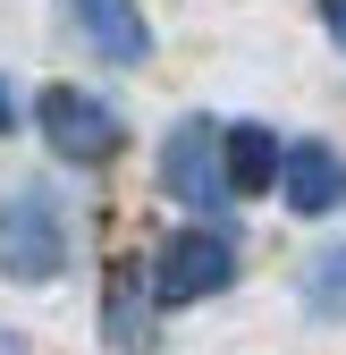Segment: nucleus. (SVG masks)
<instances>
[{"instance_id":"nucleus-6","label":"nucleus","mask_w":346,"mask_h":355,"mask_svg":"<svg viewBox=\"0 0 346 355\" xmlns=\"http://www.w3.org/2000/svg\"><path fill=\"white\" fill-rule=\"evenodd\" d=\"M68 17H76V34L93 42L110 68H144L152 60V26H144L136 0H68Z\"/></svg>"},{"instance_id":"nucleus-10","label":"nucleus","mask_w":346,"mask_h":355,"mask_svg":"<svg viewBox=\"0 0 346 355\" xmlns=\"http://www.w3.org/2000/svg\"><path fill=\"white\" fill-rule=\"evenodd\" d=\"M321 26H329V42H346V0H321Z\"/></svg>"},{"instance_id":"nucleus-11","label":"nucleus","mask_w":346,"mask_h":355,"mask_svg":"<svg viewBox=\"0 0 346 355\" xmlns=\"http://www.w3.org/2000/svg\"><path fill=\"white\" fill-rule=\"evenodd\" d=\"M9 127H17V94H9V85H0V136H9Z\"/></svg>"},{"instance_id":"nucleus-1","label":"nucleus","mask_w":346,"mask_h":355,"mask_svg":"<svg viewBox=\"0 0 346 355\" xmlns=\"http://www.w3.org/2000/svg\"><path fill=\"white\" fill-rule=\"evenodd\" d=\"M68 271V220L51 187H9L0 195V279L17 288H51Z\"/></svg>"},{"instance_id":"nucleus-4","label":"nucleus","mask_w":346,"mask_h":355,"mask_svg":"<svg viewBox=\"0 0 346 355\" xmlns=\"http://www.w3.org/2000/svg\"><path fill=\"white\" fill-rule=\"evenodd\" d=\"M228 279H237V245L211 229V220L178 229L152 254V304H203V296H220Z\"/></svg>"},{"instance_id":"nucleus-3","label":"nucleus","mask_w":346,"mask_h":355,"mask_svg":"<svg viewBox=\"0 0 346 355\" xmlns=\"http://www.w3.org/2000/svg\"><path fill=\"white\" fill-rule=\"evenodd\" d=\"M34 127H42V136H51V153L76 161V169H102V161L127 144L118 110L93 102V94H76V85H42V94H34Z\"/></svg>"},{"instance_id":"nucleus-2","label":"nucleus","mask_w":346,"mask_h":355,"mask_svg":"<svg viewBox=\"0 0 346 355\" xmlns=\"http://www.w3.org/2000/svg\"><path fill=\"white\" fill-rule=\"evenodd\" d=\"M161 187L178 195L194 220H220V211L237 203L228 169H220V127H211V119H178V127H169V144H161Z\"/></svg>"},{"instance_id":"nucleus-7","label":"nucleus","mask_w":346,"mask_h":355,"mask_svg":"<svg viewBox=\"0 0 346 355\" xmlns=\"http://www.w3.org/2000/svg\"><path fill=\"white\" fill-rule=\"evenodd\" d=\"M102 330H110L118 355H144V347H152V279H144V262H118V271H110Z\"/></svg>"},{"instance_id":"nucleus-8","label":"nucleus","mask_w":346,"mask_h":355,"mask_svg":"<svg viewBox=\"0 0 346 355\" xmlns=\"http://www.w3.org/2000/svg\"><path fill=\"white\" fill-rule=\"evenodd\" d=\"M220 169H228V187L237 195H262L271 187V178H279V136H271V127H220Z\"/></svg>"},{"instance_id":"nucleus-5","label":"nucleus","mask_w":346,"mask_h":355,"mask_svg":"<svg viewBox=\"0 0 346 355\" xmlns=\"http://www.w3.org/2000/svg\"><path fill=\"white\" fill-rule=\"evenodd\" d=\"M271 187L287 195V211L329 220V211H346V153H329L321 136H295L279 153V178H271Z\"/></svg>"},{"instance_id":"nucleus-9","label":"nucleus","mask_w":346,"mask_h":355,"mask_svg":"<svg viewBox=\"0 0 346 355\" xmlns=\"http://www.w3.org/2000/svg\"><path fill=\"white\" fill-rule=\"evenodd\" d=\"M304 313L313 322H346V245L304 262Z\"/></svg>"}]
</instances>
